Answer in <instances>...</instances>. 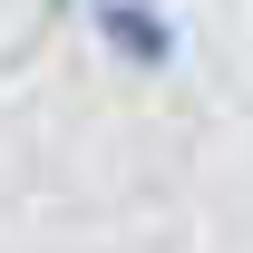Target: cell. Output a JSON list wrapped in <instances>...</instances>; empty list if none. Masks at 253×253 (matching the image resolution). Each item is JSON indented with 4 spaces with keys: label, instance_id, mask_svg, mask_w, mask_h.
Listing matches in <instances>:
<instances>
[{
    "label": "cell",
    "instance_id": "6da1fadb",
    "mask_svg": "<svg viewBox=\"0 0 253 253\" xmlns=\"http://www.w3.org/2000/svg\"><path fill=\"white\" fill-rule=\"evenodd\" d=\"M88 39H97V59L126 68V78H166V68L185 59V30H175L166 0H97V10H88Z\"/></svg>",
    "mask_w": 253,
    "mask_h": 253
},
{
    "label": "cell",
    "instance_id": "7a4b0ae2",
    "mask_svg": "<svg viewBox=\"0 0 253 253\" xmlns=\"http://www.w3.org/2000/svg\"><path fill=\"white\" fill-rule=\"evenodd\" d=\"M49 10H97V0H49Z\"/></svg>",
    "mask_w": 253,
    "mask_h": 253
}]
</instances>
